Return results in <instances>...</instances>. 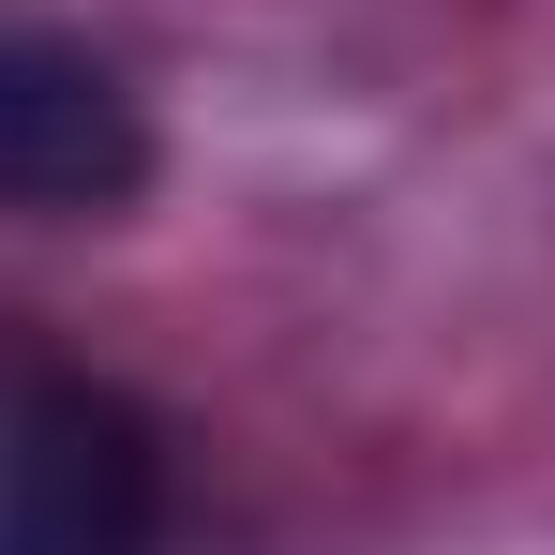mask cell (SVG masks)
<instances>
[{"label": "cell", "instance_id": "2", "mask_svg": "<svg viewBox=\"0 0 555 555\" xmlns=\"http://www.w3.org/2000/svg\"><path fill=\"white\" fill-rule=\"evenodd\" d=\"M151 195V105L120 91L76 30H0V210L30 225H91Z\"/></svg>", "mask_w": 555, "mask_h": 555}, {"label": "cell", "instance_id": "1", "mask_svg": "<svg viewBox=\"0 0 555 555\" xmlns=\"http://www.w3.org/2000/svg\"><path fill=\"white\" fill-rule=\"evenodd\" d=\"M0 555H166V421L105 375L0 405Z\"/></svg>", "mask_w": 555, "mask_h": 555}]
</instances>
